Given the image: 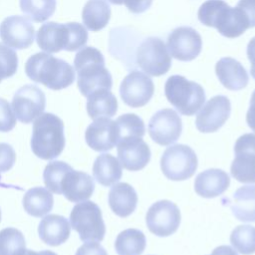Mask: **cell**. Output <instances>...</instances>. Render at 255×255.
I'll use <instances>...</instances> for the list:
<instances>
[{
  "label": "cell",
  "mask_w": 255,
  "mask_h": 255,
  "mask_svg": "<svg viewBox=\"0 0 255 255\" xmlns=\"http://www.w3.org/2000/svg\"><path fill=\"white\" fill-rule=\"evenodd\" d=\"M231 104L225 96H215L201 107L196 116L195 126L201 132H214L228 120Z\"/></svg>",
  "instance_id": "17"
},
{
  "label": "cell",
  "mask_w": 255,
  "mask_h": 255,
  "mask_svg": "<svg viewBox=\"0 0 255 255\" xmlns=\"http://www.w3.org/2000/svg\"><path fill=\"white\" fill-rule=\"evenodd\" d=\"M87 100V112L91 119L112 118L118 111V101L111 90H98L89 95Z\"/></svg>",
  "instance_id": "27"
},
{
  "label": "cell",
  "mask_w": 255,
  "mask_h": 255,
  "mask_svg": "<svg viewBox=\"0 0 255 255\" xmlns=\"http://www.w3.org/2000/svg\"><path fill=\"white\" fill-rule=\"evenodd\" d=\"M246 122L248 127L255 131V90L250 99V106L246 114Z\"/></svg>",
  "instance_id": "42"
},
{
  "label": "cell",
  "mask_w": 255,
  "mask_h": 255,
  "mask_svg": "<svg viewBox=\"0 0 255 255\" xmlns=\"http://www.w3.org/2000/svg\"><path fill=\"white\" fill-rule=\"evenodd\" d=\"M25 72L33 82L55 91L68 88L75 81L74 68L48 53L32 55L25 64Z\"/></svg>",
  "instance_id": "2"
},
{
  "label": "cell",
  "mask_w": 255,
  "mask_h": 255,
  "mask_svg": "<svg viewBox=\"0 0 255 255\" xmlns=\"http://www.w3.org/2000/svg\"><path fill=\"white\" fill-rule=\"evenodd\" d=\"M111 18V7L106 0H88L82 11L83 23L88 30L104 29Z\"/></svg>",
  "instance_id": "28"
},
{
  "label": "cell",
  "mask_w": 255,
  "mask_h": 255,
  "mask_svg": "<svg viewBox=\"0 0 255 255\" xmlns=\"http://www.w3.org/2000/svg\"><path fill=\"white\" fill-rule=\"evenodd\" d=\"M16 160V152L13 147L5 142L0 143V172L12 168Z\"/></svg>",
  "instance_id": "38"
},
{
  "label": "cell",
  "mask_w": 255,
  "mask_h": 255,
  "mask_svg": "<svg viewBox=\"0 0 255 255\" xmlns=\"http://www.w3.org/2000/svg\"><path fill=\"white\" fill-rule=\"evenodd\" d=\"M154 93L152 80L142 72L133 70L128 74L120 86L123 102L131 108L145 106Z\"/></svg>",
  "instance_id": "15"
},
{
  "label": "cell",
  "mask_w": 255,
  "mask_h": 255,
  "mask_svg": "<svg viewBox=\"0 0 255 255\" xmlns=\"http://www.w3.org/2000/svg\"><path fill=\"white\" fill-rule=\"evenodd\" d=\"M215 73L219 82L231 91L244 89L249 81L245 68L240 62L231 57L220 59L215 65Z\"/></svg>",
  "instance_id": "21"
},
{
  "label": "cell",
  "mask_w": 255,
  "mask_h": 255,
  "mask_svg": "<svg viewBox=\"0 0 255 255\" xmlns=\"http://www.w3.org/2000/svg\"><path fill=\"white\" fill-rule=\"evenodd\" d=\"M152 3V0H124L126 7L134 14H139L146 11Z\"/></svg>",
  "instance_id": "40"
},
{
  "label": "cell",
  "mask_w": 255,
  "mask_h": 255,
  "mask_svg": "<svg viewBox=\"0 0 255 255\" xmlns=\"http://www.w3.org/2000/svg\"><path fill=\"white\" fill-rule=\"evenodd\" d=\"M40 239L50 246L65 243L71 233V224L67 218L58 214L46 215L39 224Z\"/></svg>",
  "instance_id": "23"
},
{
  "label": "cell",
  "mask_w": 255,
  "mask_h": 255,
  "mask_svg": "<svg viewBox=\"0 0 255 255\" xmlns=\"http://www.w3.org/2000/svg\"><path fill=\"white\" fill-rule=\"evenodd\" d=\"M74 66L78 74V88L83 96L88 97L102 89H112V75L105 67L103 54L97 48L89 46L80 49L76 54Z\"/></svg>",
  "instance_id": "3"
},
{
  "label": "cell",
  "mask_w": 255,
  "mask_h": 255,
  "mask_svg": "<svg viewBox=\"0 0 255 255\" xmlns=\"http://www.w3.org/2000/svg\"><path fill=\"white\" fill-rule=\"evenodd\" d=\"M53 205V195L49 189L44 187L30 188L23 197V207L25 211L34 217L47 215L52 210Z\"/></svg>",
  "instance_id": "29"
},
{
  "label": "cell",
  "mask_w": 255,
  "mask_h": 255,
  "mask_svg": "<svg viewBox=\"0 0 255 255\" xmlns=\"http://www.w3.org/2000/svg\"><path fill=\"white\" fill-rule=\"evenodd\" d=\"M0 222H1V210H0Z\"/></svg>",
  "instance_id": "48"
},
{
  "label": "cell",
  "mask_w": 255,
  "mask_h": 255,
  "mask_svg": "<svg viewBox=\"0 0 255 255\" xmlns=\"http://www.w3.org/2000/svg\"><path fill=\"white\" fill-rule=\"evenodd\" d=\"M75 255H108L105 248L96 241L84 243Z\"/></svg>",
  "instance_id": "39"
},
{
  "label": "cell",
  "mask_w": 255,
  "mask_h": 255,
  "mask_svg": "<svg viewBox=\"0 0 255 255\" xmlns=\"http://www.w3.org/2000/svg\"><path fill=\"white\" fill-rule=\"evenodd\" d=\"M22 255H41L40 252H36V251H33V250H25L24 253Z\"/></svg>",
  "instance_id": "45"
},
{
  "label": "cell",
  "mask_w": 255,
  "mask_h": 255,
  "mask_svg": "<svg viewBox=\"0 0 255 255\" xmlns=\"http://www.w3.org/2000/svg\"><path fill=\"white\" fill-rule=\"evenodd\" d=\"M182 131V122L178 114L171 109L157 111L149 120L148 133L151 139L159 145H169L175 142Z\"/></svg>",
  "instance_id": "14"
},
{
  "label": "cell",
  "mask_w": 255,
  "mask_h": 255,
  "mask_svg": "<svg viewBox=\"0 0 255 255\" xmlns=\"http://www.w3.org/2000/svg\"><path fill=\"white\" fill-rule=\"evenodd\" d=\"M198 20L213 27L224 37L236 38L251 28L250 21L239 6L230 7L223 0H207L198 9Z\"/></svg>",
  "instance_id": "1"
},
{
  "label": "cell",
  "mask_w": 255,
  "mask_h": 255,
  "mask_svg": "<svg viewBox=\"0 0 255 255\" xmlns=\"http://www.w3.org/2000/svg\"><path fill=\"white\" fill-rule=\"evenodd\" d=\"M65 147L64 123L56 115L44 113L33 124L31 148L42 159L58 157Z\"/></svg>",
  "instance_id": "5"
},
{
  "label": "cell",
  "mask_w": 255,
  "mask_h": 255,
  "mask_svg": "<svg viewBox=\"0 0 255 255\" xmlns=\"http://www.w3.org/2000/svg\"><path fill=\"white\" fill-rule=\"evenodd\" d=\"M247 57L251 63V76L255 80V37H253L247 45Z\"/></svg>",
  "instance_id": "43"
},
{
  "label": "cell",
  "mask_w": 255,
  "mask_h": 255,
  "mask_svg": "<svg viewBox=\"0 0 255 255\" xmlns=\"http://www.w3.org/2000/svg\"><path fill=\"white\" fill-rule=\"evenodd\" d=\"M166 45L171 57L182 62H189L200 54L202 39L199 33L193 28L181 26L170 32Z\"/></svg>",
  "instance_id": "13"
},
{
  "label": "cell",
  "mask_w": 255,
  "mask_h": 255,
  "mask_svg": "<svg viewBox=\"0 0 255 255\" xmlns=\"http://www.w3.org/2000/svg\"><path fill=\"white\" fill-rule=\"evenodd\" d=\"M180 211L170 200H159L153 203L145 215L148 230L156 236L166 237L173 234L180 224Z\"/></svg>",
  "instance_id": "10"
},
{
  "label": "cell",
  "mask_w": 255,
  "mask_h": 255,
  "mask_svg": "<svg viewBox=\"0 0 255 255\" xmlns=\"http://www.w3.org/2000/svg\"><path fill=\"white\" fill-rule=\"evenodd\" d=\"M230 184L229 175L222 169L210 168L200 172L194 180L195 192L204 198L222 194Z\"/></svg>",
  "instance_id": "22"
},
{
  "label": "cell",
  "mask_w": 255,
  "mask_h": 255,
  "mask_svg": "<svg viewBox=\"0 0 255 255\" xmlns=\"http://www.w3.org/2000/svg\"><path fill=\"white\" fill-rule=\"evenodd\" d=\"M108 200L112 211L116 215L127 217L135 210L138 198L134 188L130 184L119 182L115 183L110 189Z\"/></svg>",
  "instance_id": "24"
},
{
  "label": "cell",
  "mask_w": 255,
  "mask_h": 255,
  "mask_svg": "<svg viewBox=\"0 0 255 255\" xmlns=\"http://www.w3.org/2000/svg\"><path fill=\"white\" fill-rule=\"evenodd\" d=\"M72 169V166L69 165L67 162L61 161V160H55L49 162L43 173V178L45 185L47 189H49L51 192L61 194L60 190V184L61 181L69 170Z\"/></svg>",
  "instance_id": "34"
},
{
  "label": "cell",
  "mask_w": 255,
  "mask_h": 255,
  "mask_svg": "<svg viewBox=\"0 0 255 255\" xmlns=\"http://www.w3.org/2000/svg\"><path fill=\"white\" fill-rule=\"evenodd\" d=\"M85 138L87 144L96 151H108L120 140V129L116 121L110 118H98L87 128Z\"/></svg>",
  "instance_id": "18"
},
{
  "label": "cell",
  "mask_w": 255,
  "mask_h": 255,
  "mask_svg": "<svg viewBox=\"0 0 255 255\" xmlns=\"http://www.w3.org/2000/svg\"><path fill=\"white\" fill-rule=\"evenodd\" d=\"M0 38L10 48L22 50L29 48L35 38V29L23 16L6 17L0 24Z\"/></svg>",
  "instance_id": "16"
},
{
  "label": "cell",
  "mask_w": 255,
  "mask_h": 255,
  "mask_svg": "<svg viewBox=\"0 0 255 255\" xmlns=\"http://www.w3.org/2000/svg\"><path fill=\"white\" fill-rule=\"evenodd\" d=\"M233 215L243 222H255V185L238 188L229 200Z\"/></svg>",
  "instance_id": "25"
},
{
  "label": "cell",
  "mask_w": 255,
  "mask_h": 255,
  "mask_svg": "<svg viewBox=\"0 0 255 255\" xmlns=\"http://www.w3.org/2000/svg\"><path fill=\"white\" fill-rule=\"evenodd\" d=\"M230 243L242 255L255 253V227L251 225L235 227L230 235Z\"/></svg>",
  "instance_id": "33"
},
{
  "label": "cell",
  "mask_w": 255,
  "mask_h": 255,
  "mask_svg": "<svg viewBox=\"0 0 255 255\" xmlns=\"http://www.w3.org/2000/svg\"><path fill=\"white\" fill-rule=\"evenodd\" d=\"M110 3L115 4V5H122L124 4V0H108Z\"/></svg>",
  "instance_id": "47"
},
{
  "label": "cell",
  "mask_w": 255,
  "mask_h": 255,
  "mask_svg": "<svg viewBox=\"0 0 255 255\" xmlns=\"http://www.w3.org/2000/svg\"><path fill=\"white\" fill-rule=\"evenodd\" d=\"M60 190L61 194L69 201L79 203L88 200L92 196L95 190V182L88 173L72 168L64 175Z\"/></svg>",
  "instance_id": "20"
},
{
  "label": "cell",
  "mask_w": 255,
  "mask_h": 255,
  "mask_svg": "<svg viewBox=\"0 0 255 255\" xmlns=\"http://www.w3.org/2000/svg\"><path fill=\"white\" fill-rule=\"evenodd\" d=\"M0 82H1V80H0Z\"/></svg>",
  "instance_id": "49"
},
{
  "label": "cell",
  "mask_w": 255,
  "mask_h": 255,
  "mask_svg": "<svg viewBox=\"0 0 255 255\" xmlns=\"http://www.w3.org/2000/svg\"><path fill=\"white\" fill-rule=\"evenodd\" d=\"M93 175L101 185L112 186L122 178V164L110 153L100 154L94 162Z\"/></svg>",
  "instance_id": "26"
},
{
  "label": "cell",
  "mask_w": 255,
  "mask_h": 255,
  "mask_svg": "<svg viewBox=\"0 0 255 255\" xmlns=\"http://www.w3.org/2000/svg\"><path fill=\"white\" fill-rule=\"evenodd\" d=\"M25 250L26 242L20 230L7 227L0 231V255H22Z\"/></svg>",
  "instance_id": "32"
},
{
  "label": "cell",
  "mask_w": 255,
  "mask_h": 255,
  "mask_svg": "<svg viewBox=\"0 0 255 255\" xmlns=\"http://www.w3.org/2000/svg\"><path fill=\"white\" fill-rule=\"evenodd\" d=\"M40 254H41V255H58V254H56L55 252L50 251V250H43V251H40Z\"/></svg>",
  "instance_id": "46"
},
{
  "label": "cell",
  "mask_w": 255,
  "mask_h": 255,
  "mask_svg": "<svg viewBox=\"0 0 255 255\" xmlns=\"http://www.w3.org/2000/svg\"><path fill=\"white\" fill-rule=\"evenodd\" d=\"M160 168L164 176L170 180H185L197 169L196 153L185 144L170 145L161 155Z\"/></svg>",
  "instance_id": "8"
},
{
  "label": "cell",
  "mask_w": 255,
  "mask_h": 255,
  "mask_svg": "<svg viewBox=\"0 0 255 255\" xmlns=\"http://www.w3.org/2000/svg\"><path fill=\"white\" fill-rule=\"evenodd\" d=\"M120 129V139L125 136L142 137L145 133V127L141 118L135 114H125L117 119Z\"/></svg>",
  "instance_id": "35"
},
{
  "label": "cell",
  "mask_w": 255,
  "mask_h": 255,
  "mask_svg": "<svg viewBox=\"0 0 255 255\" xmlns=\"http://www.w3.org/2000/svg\"><path fill=\"white\" fill-rule=\"evenodd\" d=\"M46 97L43 91L35 85H25L14 95L11 107L18 121L30 124L43 114Z\"/></svg>",
  "instance_id": "12"
},
{
  "label": "cell",
  "mask_w": 255,
  "mask_h": 255,
  "mask_svg": "<svg viewBox=\"0 0 255 255\" xmlns=\"http://www.w3.org/2000/svg\"><path fill=\"white\" fill-rule=\"evenodd\" d=\"M231 175L242 183H255V133H244L234 144Z\"/></svg>",
  "instance_id": "11"
},
{
  "label": "cell",
  "mask_w": 255,
  "mask_h": 255,
  "mask_svg": "<svg viewBox=\"0 0 255 255\" xmlns=\"http://www.w3.org/2000/svg\"><path fill=\"white\" fill-rule=\"evenodd\" d=\"M117 150L122 166L130 171L142 169L150 160V149L139 136L122 137L117 144Z\"/></svg>",
  "instance_id": "19"
},
{
  "label": "cell",
  "mask_w": 255,
  "mask_h": 255,
  "mask_svg": "<svg viewBox=\"0 0 255 255\" xmlns=\"http://www.w3.org/2000/svg\"><path fill=\"white\" fill-rule=\"evenodd\" d=\"M210 255H238L237 251L230 246L221 245L216 247Z\"/></svg>",
  "instance_id": "44"
},
{
  "label": "cell",
  "mask_w": 255,
  "mask_h": 255,
  "mask_svg": "<svg viewBox=\"0 0 255 255\" xmlns=\"http://www.w3.org/2000/svg\"><path fill=\"white\" fill-rule=\"evenodd\" d=\"M134 57L135 64L149 76H162L171 67V56L164 42L158 37L144 39L136 48Z\"/></svg>",
  "instance_id": "9"
},
{
  "label": "cell",
  "mask_w": 255,
  "mask_h": 255,
  "mask_svg": "<svg viewBox=\"0 0 255 255\" xmlns=\"http://www.w3.org/2000/svg\"><path fill=\"white\" fill-rule=\"evenodd\" d=\"M237 6L243 9L247 15L251 28L255 27V0H239Z\"/></svg>",
  "instance_id": "41"
},
{
  "label": "cell",
  "mask_w": 255,
  "mask_h": 255,
  "mask_svg": "<svg viewBox=\"0 0 255 255\" xmlns=\"http://www.w3.org/2000/svg\"><path fill=\"white\" fill-rule=\"evenodd\" d=\"M88 37L86 27L80 23L47 22L38 30L36 41L40 49L47 53H58L61 50L74 52L87 44Z\"/></svg>",
  "instance_id": "4"
},
{
  "label": "cell",
  "mask_w": 255,
  "mask_h": 255,
  "mask_svg": "<svg viewBox=\"0 0 255 255\" xmlns=\"http://www.w3.org/2000/svg\"><path fill=\"white\" fill-rule=\"evenodd\" d=\"M164 94L167 101L184 116L196 114L205 102L203 88L180 75L170 76L164 85Z\"/></svg>",
  "instance_id": "6"
},
{
  "label": "cell",
  "mask_w": 255,
  "mask_h": 255,
  "mask_svg": "<svg viewBox=\"0 0 255 255\" xmlns=\"http://www.w3.org/2000/svg\"><path fill=\"white\" fill-rule=\"evenodd\" d=\"M18 69L16 52L7 45L0 43V80L12 77Z\"/></svg>",
  "instance_id": "36"
},
{
  "label": "cell",
  "mask_w": 255,
  "mask_h": 255,
  "mask_svg": "<svg viewBox=\"0 0 255 255\" xmlns=\"http://www.w3.org/2000/svg\"><path fill=\"white\" fill-rule=\"evenodd\" d=\"M21 11L33 22L48 20L56 10V0H20Z\"/></svg>",
  "instance_id": "31"
},
{
  "label": "cell",
  "mask_w": 255,
  "mask_h": 255,
  "mask_svg": "<svg viewBox=\"0 0 255 255\" xmlns=\"http://www.w3.org/2000/svg\"><path fill=\"white\" fill-rule=\"evenodd\" d=\"M146 246V239L142 231L128 228L122 231L115 242L118 255H140Z\"/></svg>",
  "instance_id": "30"
},
{
  "label": "cell",
  "mask_w": 255,
  "mask_h": 255,
  "mask_svg": "<svg viewBox=\"0 0 255 255\" xmlns=\"http://www.w3.org/2000/svg\"><path fill=\"white\" fill-rule=\"evenodd\" d=\"M16 126V117L10 104L0 98V131L12 130Z\"/></svg>",
  "instance_id": "37"
},
{
  "label": "cell",
  "mask_w": 255,
  "mask_h": 255,
  "mask_svg": "<svg viewBox=\"0 0 255 255\" xmlns=\"http://www.w3.org/2000/svg\"><path fill=\"white\" fill-rule=\"evenodd\" d=\"M71 227L84 242H100L106 234L102 211L97 203L85 200L77 203L70 214Z\"/></svg>",
  "instance_id": "7"
}]
</instances>
